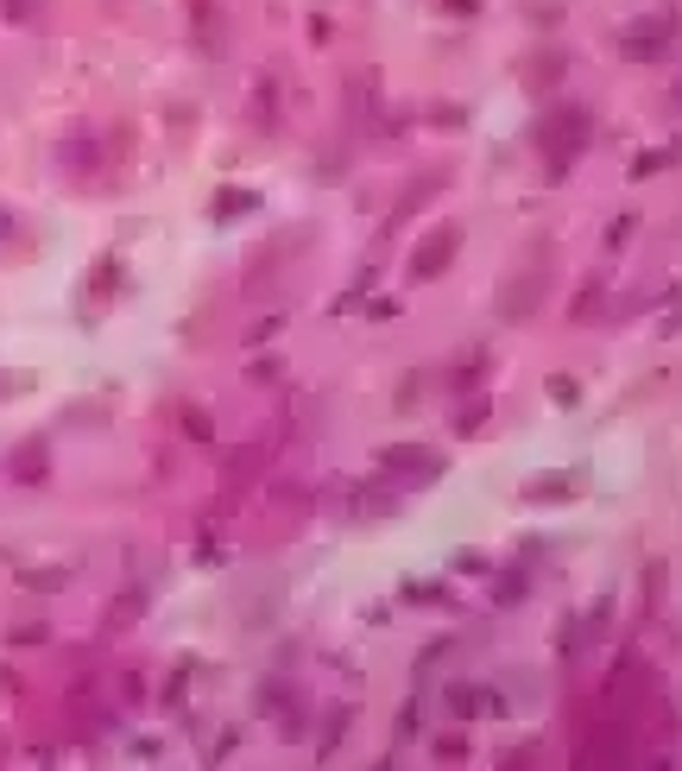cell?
<instances>
[{"label":"cell","instance_id":"obj_1","mask_svg":"<svg viewBox=\"0 0 682 771\" xmlns=\"http://www.w3.org/2000/svg\"><path fill=\"white\" fill-rule=\"evenodd\" d=\"M587 134H594V120H587V108H575V101H556V108H544V115H537V127H531V146L544 152L550 178H569V165L582 159Z\"/></svg>","mask_w":682,"mask_h":771},{"label":"cell","instance_id":"obj_2","mask_svg":"<svg viewBox=\"0 0 682 771\" xmlns=\"http://www.w3.org/2000/svg\"><path fill=\"white\" fill-rule=\"evenodd\" d=\"M670 45H676V13H644V20L620 26V58L632 63H663Z\"/></svg>","mask_w":682,"mask_h":771},{"label":"cell","instance_id":"obj_3","mask_svg":"<svg viewBox=\"0 0 682 771\" xmlns=\"http://www.w3.org/2000/svg\"><path fill=\"white\" fill-rule=\"evenodd\" d=\"M455 254H462V228H429V235L411 247L405 278L411 285H429V278H443L448 266H455Z\"/></svg>","mask_w":682,"mask_h":771},{"label":"cell","instance_id":"obj_4","mask_svg":"<svg viewBox=\"0 0 682 771\" xmlns=\"http://www.w3.org/2000/svg\"><path fill=\"white\" fill-rule=\"evenodd\" d=\"M266 455H273V443H266V436H254V443H240V449H235L228 475H221V500H228V506H235V500L247 494V481L266 468Z\"/></svg>","mask_w":682,"mask_h":771},{"label":"cell","instance_id":"obj_5","mask_svg":"<svg viewBox=\"0 0 682 771\" xmlns=\"http://www.w3.org/2000/svg\"><path fill=\"white\" fill-rule=\"evenodd\" d=\"M537 304H544V266H537L531 278H506V291H500L493 310H500L506 323H525V317H537Z\"/></svg>","mask_w":682,"mask_h":771},{"label":"cell","instance_id":"obj_6","mask_svg":"<svg viewBox=\"0 0 682 771\" xmlns=\"http://www.w3.org/2000/svg\"><path fill=\"white\" fill-rule=\"evenodd\" d=\"M575 494H582V475H575V468H550V475H531L525 481L531 506H569Z\"/></svg>","mask_w":682,"mask_h":771},{"label":"cell","instance_id":"obj_7","mask_svg":"<svg viewBox=\"0 0 682 771\" xmlns=\"http://www.w3.org/2000/svg\"><path fill=\"white\" fill-rule=\"evenodd\" d=\"M379 468H386V475H405V481H436V475H443V455H429V449H417V443H405V449H386V455H379Z\"/></svg>","mask_w":682,"mask_h":771},{"label":"cell","instance_id":"obj_8","mask_svg":"<svg viewBox=\"0 0 682 771\" xmlns=\"http://www.w3.org/2000/svg\"><path fill=\"white\" fill-rule=\"evenodd\" d=\"M448 714H462V721H474V714H506V702L493 690H474V683H455L448 690Z\"/></svg>","mask_w":682,"mask_h":771},{"label":"cell","instance_id":"obj_9","mask_svg":"<svg viewBox=\"0 0 682 771\" xmlns=\"http://www.w3.org/2000/svg\"><path fill=\"white\" fill-rule=\"evenodd\" d=\"M563 70H569V51H563V45H544V51L525 63V82H531V89H556Z\"/></svg>","mask_w":682,"mask_h":771},{"label":"cell","instance_id":"obj_10","mask_svg":"<svg viewBox=\"0 0 682 771\" xmlns=\"http://www.w3.org/2000/svg\"><path fill=\"white\" fill-rule=\"evenodd\" d=\"M670 165H682V139H670V146H651V152H639V159H632V184L658 178V171H670Z\"/></svg>","mask_w":682,"mask_h":771},{"label":"cell","instance_id":"obj_11","mask_svg":"<svg viewBox=\"0 0 682 771\" xmlns=\"http://www.w3.org/2000/svg\"><path fill=\"white\" fill-rule=\"evenodd\" d=\"M525 563H512L506 575H500V582H493V601H500V607H518V601H525Z\"/></svg>","mask_w":682,"mask_h":771},{"label":"cell","instance_id":"obj_12","mask_svg":"<svg viewBox=\"0 0 682 771\" xmlns=\"http://www.w3.org/2000/svg\"><path fill=\"white\" fill-rule=\"evenodd\" d=\"M247 209H259V197H254V190H221L209 216H215V221H235V216H247Z\"/></svg>","mask_w":682,"mask_h":771},{"label":"cell","instance_id":"obj_13","mask_svg":"<svg viewBox=\"0 0 682 771\" xmlns=\"http://www.w3.org/2000/svg\"><path fill=\"white\" fill-rule=\"evenodd\" d=\"M13 481H45V443H39V436L13 455Z\"/></svg>","mask_w":682,"mask_h":771},{"label":"cell","instance_id":"obj_14","mask_svg":"<svg viewBox=\"0 0 682 771\" xmlns=\"http://www.w3.org/2000/svg\"><path fill=\"white\" fill-rule=\"evenodd\" d=\"M550 405L575 412V405H582V379H575V374H550Z\"/></svg>","mask_w":682,"mask_h":771},{"label":"cell","instance_id":"obj_15","mask_svg":"<svg viewBox=\"0 0 682 771\" xmlns=\"http://www.w3.org/2000/svg\"><path fill=\"white\" fill-rule=\"evenodd\" d=\"M405 601H417V607H448L455 594H448L443 582H411V589H405Z\"/></svg>","mask_w":682,"mask_h":771},{"label":"cell","instance_id":"obj_16","mask_svg":"<svg viewBox=\"0 0 682 771\" xmlns=\"http://www.w3.org/2000/svg\"><path fill=\"white\" fill-rule=\"evenodd\" d=\"M429 747H436V759H443V765H455V759H468V733H436Z\"/></svg>","mask_w":682,"mask_h":771},{"label":"cell","instance_id":"obj_17","mask_svg":"<svg viewBox=\"0 0 682 771\" xmlns=\"http://www.w3.org/2000/svg\"><path fill=\"white\" fill-rule=\"evenodd\" d=\"M606 285H601V278H587V285H582V297H575V323H582V317H601V304H606Z\"/></svg>","mask_w":682,"mask_h":771},{"label":"cell","instance_id":"obj_18","mask_svg":"<svg viewBox=\"0 0 682 771\" xmlns=\"http://www.w3.org/2000/svg\"><path fill=\"white\" fill-rule=\"evenodd\" d=\"M348 721H354V709H335V714H329V728H323V747H316L323 759H329V752L342 747V733H348Z\"/></svg>","mask_w":682,"mask_h":771},{"label":"cell","instance_id":"obj_19","mask_svg":"<svg viewBox=\"0 0 682 771\" xmlns=\"http://www.w3.org/2000/svg\"><path fill=\"white\" fill-rule=\"evenodd\" d=\"M177 417H184V431H190V443H215V424H209L202 412H196V405H184Z\"/></svg>","mask_w":682,"mask_h":771},{"label":"cell","instance_id":"obj_20","mask_svg":"<svg viewBox=\"0 0 682 771\" xmlns=\"http://www.w3.org/2000/svg\"><path fill=\"white\" fill-rule=\"evenodd\" d=\"M632 235H639V216H613L606 221V247H625Z\"/></svg>","mask_w":682,"mask_h":771},{"label":"cell","instance_id":"obj_21","mask_svg":"<svg viewBox=\"0 0 682 771\" xmlns=\"http://www.w3.org/2000/svg\"><path fill=\"white\" fill-rule=\"evenodd\" d=\"M139 607H146V589H127V601L115 607V620H108V626H127V620H139Z\"/></svg>","mask_w":682,"mask_h":771},{"label":"cell","instance_id":"obj_22","mask_svg":"<svg viewBox=\"0 0 682 771\" xmlns=\"http://www.w3.org/2000/svg\"><path fill=\"white\" fill-rule=\"evenodd\" d=\"M663 601V563H651V570H644V607H658Z\"/></svg>","mask_w":682,"mask_h":771},{"label":"cell","instance_id":"obj_23","mask_svg":"<svg viewBox=\"0 0 682 771\" xmlns=\"http://www.w3.org/2000/svg\"><path fill=\"white\" fill-rule=\"evenodd\" d=\"M115 278H120V266L115 259H101L96 266V297H115Z\"/></svg>","mask_w":682,"mask_h":771},{"label":"cell","instance_id":"obj_24","mask_svg":"<svg viewBox=\"0 0 682 771\" xmlns=\"http://www.w3.org/2000/svg\"><path fill=\"white\" fill-rule=\"evenodd\" d=\"M448 13H455V20H468V13H481V0H443Z\"/></svg>","mask_w":682,"mask_h":771},{"label":"cell","instance_id":"obj_25","mask_svg":"<svg viewBox=\"0 0 682 771\" xmlns=\"http://www.w3.org/2000/svg\"><path fill=\"white\" fill-rule=\"evenodd\" d=\"M20 386H26L20 374H0V398H13V393H20Z\"/></svg>","mask_w":682,"mask_h":771},{"label":"cell","instance_id":"obj_26","mask_svg":"<svg viewBox=\"0 0 682 771\" xmlns=\"http://www.w3.org/2000/svg\"><path fill=\"white\" fill-rule=\"evenodd\" d=\"M0 240H13V216L7 209H0Z\"/></svg>","mask_w":682,"mask_h":771}]
</instances>
